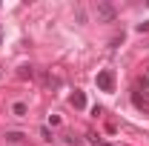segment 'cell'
<instances>
[{
    "mask_svg": "<svg viewBox=\"0 0 149 146\" xmlns=\"http://www.w3.org/2000/svg\"><path fill=\"white\" fill-rule=\"evenodd\" d=\"M95 15H97V20H100V23H115V17H118L115 6H112V3H106V0H97Z\"/></svg>",
    "mask_w": 149,
    "mask_h": 146,
    "instance_id": "6da1fadb",
    "label": "cell"
},
{
    "mask_svg": "<svg viewBox=\"0 0 149 146\" xmlns=\"http://www.w3.org/2000/svg\"><path fill=\"white\" fill-rule=\"evenodd\" d=\"M32 74H35V72H32V66H23V69H20V77H32Z\"/></svg>",
    "mask_w": 149,
    "mask_h": 146,
    "instance_id": "8992f818",
    "label": "cell"
},
{
    "mask_svg": "<svg viewBox=\"0 0 149 146\" xmlns=\"http://www.w3.org/2000/svg\"><path fill=\"white\" fill-rule=\"evenodd\" d=\"M100 146H112V143H100Z\"/></svg>",
    "mask_w": 149,
    "mask_h": 146,
    "instance_id": "9c48e42d",
    "label": "cell"
},
{
    "mask_svg": "<svg viewBox=\"0 0 149 146\" xmlns=\"http://www.w3.org/2000/svg\"><path fill=\"white\" fill-rule=\"evenodd\" d=\"M12 115H15V117H23V115H26V103H12Z\"/></svg>",
    "mask_w": 149,
    "mask_h": 146,
    "instance_id": "277c9868",
    "label": "cell"
},
{
    "mask_svg": "<svg viewBox=\"0 0 149 146\" xmlns=\"http://www.w3.org/2000/svg\"><path fill=\"white\" fill-rule=\"evenodd\" d=\"M0 43H3V29H0Z\"/></svg>",
    "mask_w": 149,
    "mask_h": 146,
    "instance_id": "ba28073f",
    "label": "cell"
},
{
    "mask_svg": "<svg viewBox=\"0 0 149 146\" xmlns=\"http://www.w3.org/2000/svg\"><path fill=\"white\" fill-rule=\"evenodd\" d=\"M97 89L100 92H115V74H112V69H103L97 74Z\"/></svg>",
    "mask_w": 149,
    "mask_h": 146,
    "instance_id": "7a4b0ae2",
    "label": "cell"
},
{
    "mask_svg": "<svg viewBox=\"0 0 149 146\" xmlns=\"http://www.w3.org/2000/svg\"><path fill=\"white\" fill-rule=\"evenodd\" d=\"M72 106H74V109H83V106H86V97H83V92H74V95H72Z\"/></svg>",
    "mask_w": 149,
    "mask_h": 146,
    "instance_id": "3957f363",
    "label": "cell"
},
{
    "mask_svg": "<svg viewBox=\"0 0 149 146\" xmlns=\"http://www.w3.org/2000/svg\"><path fill=\"white\" fill-rule=\"evenodd\" d=\"M135 103H138V106H146V109H149V97H141V95H135Z\"/></svg>",
    "mask_w": 149,
    "mask_h": 146,
    "instance_id": "5b68a950",
    "label": "cell"
},
{
    "mask_svg": "<svg viewBox=\"0 0 149 146\" xmlns=\"http://www.w3.org/2000/svg\"><path fill=\"white\" fill-rule=\"evenodd\" d=\"M86 138H89V143H95V146H100V138H97V135H95V132H89V135H86Z\"/></svg>",
    "mask_w": 149,
    "mask_h": 146,
    "instance_id": "52a82bcc",
    "label": "cell"
}]
</instances>
